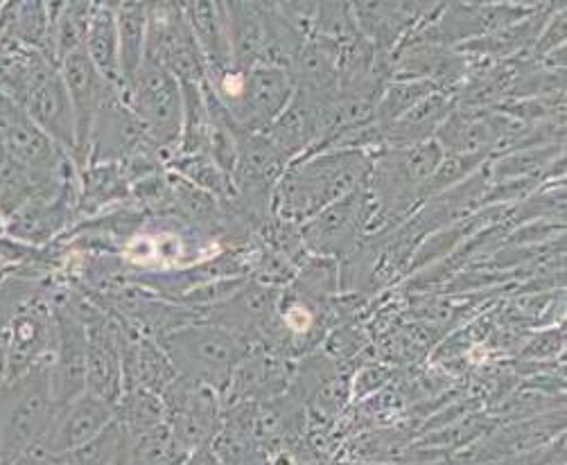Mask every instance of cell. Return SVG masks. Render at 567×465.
<instances>
[{
    "label": "cell",
    "instance_id": "1",
    "mask_svg": "<svg viewBox=\"0 0 567 465\" xmlns=\"http://www.w3.org/2000/svg\"><path fill=\"white\" fill-rule=\"evenodd\" d=\"M373 156L362 149H326L303 156L274 190V217L301 226L330 204L367 186Z\"/></svg>",
    "mask_w": 567,
    "mask_h": 465
},
{
    "label": "cell",
    "instance_id": "2",
    "mask_svg": "<svg viewBox=\"0 0 567 465\" xmlns=\"http://www.w3.org/2000/svg\"><path fill=\"white\" fill-rule=\"evenodd\" d=\"M156 341L179 378L204 384L221 397L229 391L238 366L256 348L206 317H197L169 330L156 337Z\"/></svg>",
    "mask_w": 567,
    "mask_h": 465
},
{
    "label": "cell",
    "instance_id": "3",
    "mask_svg": "<svg viewBox=\"0 0 567 465\" xmlns=\"http://www.w3.org/2000/svg\"><path fill=\"white\" fill-rule=\"evenodd\" d=\"M443 161V149L432 138L412 147H386L371 161L367 190L375 206L373 230L395 221L425 199L427 184Z\"/></svg>",
    "mask_w": 567,
    "mask_h": 465
},
{
    "label": "cell",
    "instance_id": "4",
    "mask_svg": "<svg viewBox=\"0 0 567 465\" xmlns=\"http://www.w3.org/2000/svg\"><path fill=\"white\" fill-rule=\"evenodd\" d=\"M60 404L52 393L50 360L12 378L0 389V465L32 454Z\"/></svg>",
    "mask_w": 567,
    "mask_h": 465
},
{
    "label": "cell",
    "instance_id": "5",
    "mask_svg": "<svg viewBox=\"0 0 567 465\" xmlns=\"http://www.w3.org/2000/svg\"><path fill=\"white\" fill-rule=\"evenodd\" d=\"M123 100L163 154L179 149L184 134V86L173 73L145 60L127 84Z\"/></svg>",
    "mask_w": 567,
    "mask_h": 465
},
{
    "label": "cell",
    "instance_id": "6",
    "mask_svg": "<svg viewBox=\"0 0 567 465\" xmlns=\"http://www.w3.org/2000/svg\"><path fill=\"white\" fill-rule=\"evenodd\" d=\"M0 138L8 149V163L41 186L64 184L80 172L78 163L6 95H0Z\"/></svg>",
    "mask_w": 567,
    "mask_h": 465
},
{
    "label": "cell",
    "instance_id": "7",
    "mask_svg": "<svg viewBox=\"0 0 567 465\" xmlns=\"http://www.w3.org/2000/svg\"><path fill=\"white\" fill-rule=\"evenodd\" d=\"M375 206L364 188L330 204L299 226L306 251L319 258H347L355 254L367 232H373Z\"/></svg>",
    "mask_w": 567,
    "mask_h": 465
},
{
    "label": "cell",
    "instance_id": "8",
    "mask_svg": "<svg viewBox=\"0 0 567 465\" xmlns=\"http://www.w3.org/2000/svg\"><path fill=\"white\" fill-rule=\"evenodd\" d=\"M145 60L173 73L182 84H206L208 69L182 3H150Z\"/></svg>",
    "mask_w": 567,
    "mask_h": 465
},
{
    "label": "cell",
    "instance_id": "9",
    "mask_svg": "<svg viewBox=\"0 0 567 465\" xmlns=\"http://www.w3.org/2000/svg\"><path fill=\"white\" fill-rule=\"evenodd\" d=\"M165 425L177 441L193 454L210 445L221 427L224 402L213 389L177 378L163 393Z\"/></svg>",
    "mask_w": 567,
    "mask_h": 465
},
{
    "label": "cell",
    "instance_id": "10",
    "mask_svg": "<svg viewBox=\"0 0 567 465\" xmlns=\"http://www.w3.org/2000/svg\"><path fill=\"white\" fill-rule=\"evenodd\" d=\"M116 423V406L91 391L62 404L50 421L39 447L32 454L60 461Z\"/></svg>",
    "mask_w": 567,
    "mask_h": 465
},
{
    "label": "cell",
    "instance_id": "11",
    "mask_svg": "<svg viewBox=\"0 0 567 465\" xmlns=\"http://www.w3.org/2000/svg\"><path fill=\"white\" fill-rule=\"evenodd\" d=\"M292 95L295 82L290 71L262 62L247 71L243 97L226 111V115L243 132H267L278 115L288 108Z\"/></svg>",
    "mask_w": 567,
    "mask_h": 465
},
{
    "label": "cell",
    "instance_id": "12",
    "mask_svg": "<svg viewBox=\"0 0 567 465\" xmlns=\"http://www.w3.org/2000/svg\"><path fill=\"white\" fill-rule=\"evenodd\" d=\"M86 323L66 306H54V348L50 355V378L56 404H66L86 393L89 369Z\"/></svg>",
    "mask_w": 567,
    "mask_h": 465
},
{
    "label": "cell",
    "instance_id": "13",
    "mask_svg": "<svg viewBox=\"0 0 567 465\" xmlns=\"http://www.w3.org/2000/svg\"><path fill=\"white\" fill-rule=\"evenodd\" d=\"M60 75L64 80V86L73 104L75 138H78V169L82 172L89 161L91 134L100 111L106 106V102H111L113 97H118L123 93L113 89L95 71L84 50L66 56V60L60 64Z\"/></svg>",
    "mask_w": 567,
    "mask_h": 465
},
{
    "label": "cell",
    "instance_id": "14",
    "mask_svg": "<svg viewBox=\"0 0 567 465\" xmlns=\"http://www.w3.org/2000/svg\"><path fill=\"white\" fill-rule=\"evenodd\" d=\"M82 321L86 323L89 337L86 391L116 406L125 393L121 319L116 314L95 308Z\"/></svg>",
    "mask_w": 567,
    "mask_h": 465
},
{
    "label": "cell",
    "instance_id": "15",
    "mask_svg": "<svg viewBox=\"0 0 567 465\" xmlns=\"http://www.w3.org/2000/svg\"><path fill=\"white\" fill-rule=\"evenodd\" d=\"M360 34L375 48L378 54L389 56L405 43L412 32L434 19L439 6L425 3H351Z\"/></svg>",
    "mask_w": 567,
    "mask_h": 465
},
{
    "label": "cell",
    "instance_id": "16",
    "mask_svg": "<svg viewBox=\"0 0 567 465\" xmlns=\"http://www.w3.org/2000/svg\"><path fill=\"white\" fill-rule=\"evenodd\" d=\"M21 108L28 118L78 163L75 115L69 91L60 75V66H50L32 86Z\"/></svg>",
    "mask_w": 567,
    "mask_h": 465
},
{
    "label": "cell",
    "instance_id": "17",
    "mask_svg": "<svg viewBox=\"0 0 567 465\" xmlns=\"http://www.w3.org/2000/svg\"><path fill=\"white\" fill-rule=\"evenodd\" d=\"M121 319V317H118ZM121 348H123V378L125 391L147 389L163 393L179 375L167 360L161 343L121 319Z\"/></svg>",
    "mask_w": 567,
    "mask_h": 465
},
{
    "label": "cell",
    "instance_id": "18",
    "mask_svg": "<svg viewBox=\"0 0 567 465\" xmlns=\"http://www.w3.org/2000/svg\"><path fill=\"white\" fill-rule=\"evenodd\" d=\"M10 348V380L50 360L54 348V310L25 308L6 326Z\"/></svg>",
    "mask_w": 567,
    "mask_h": 465
},
{
    "label": "cell",
    "instance_id": "19",
    "mask_svg": "<svg viewBox=\"0 0 567 465\" xmlns=\"http://www.w3.org/2000/svg\"><path fill=\"white\" fill-rule=\"evenodd\" d=\"M457 97L452 93L436 91L419 102L410 113H405L401 121L380 130L382 145L386 147H412L427 143L436 136L439 127L445 123L447 115L455 111Z\"/></svg>",
    "mask_w": 567,
    "mask_h": 465
},
{
    "label": "cell",
    "instance_id": "20",
    "mask_svg": "<svg viewBox=\"0 0 567 465\" xmlns=\"http://www.w3.org/2000/svg\"><path fill=\"white\" fill-rule=\"evenodd\" d=\"M184 17L190 25V32L204 54L208 73L224 71L234 66L229 30H226L224 3H206V0H195V3H182Z\"/></svg>",
    "mask_w": 567,
    "mask_h": 465
},
{
    "label": "cell",
    "instance_id": "21",
    "mask_svg": "<svg viewBox=\"0 0 567 465\" xmlns=\"http://www.w3.org/2000/svg\"><path fill=\"white\" fill-rule=\"evenodd\" d=\"M50 34L52 19L48 3H3V12H0V41L37 50L52 62Z\"/></svg>",
    "mask_w": 567,
    "mask_h": 465
},
{
    "label": "cell",
    "instance_id": "22",
    "mask_svg": "<svg viewBox=\"0 0 567 465\" xmlns=\"http://www.w3.org/2000/svg\"><path fill=\"white\" fill-rule=\"evenodd\" d=\"M84 52L95 66V71L116 91L125 93V80L121 69V45H118V30L116 17H113V3H97L93 14Z\"/></svg>",
    "mask_w": 567,
    "mask_h": 465
},
{
    "label": "cell",
    "instance_id": "23",
    "mask_svg": "<svg viewBox=\"0 0 567 465\" xmlns=\"http://www.w3.org/2000/svg\"><path fill=\"white\" fill-rule=\"evenodd\" d=\"M234 66L251 69L265 62V25L260 3H224Z\"/></svg>",
    "mask_w": 567,
    "mask_h": 465
},
{
    "label": "cell",
    "instance_id": "24",
    "mask_svg": "<svg viewBox=\"0 0 567 465\" xmlns=\"http://www.w3.org/2000/svg\"><path fill=\"white\" fill-rule=\"evenodd\" d=\"M52 19L50 54L52 62L60 66L69 54L84 50L86 34L97 10V3H48Z\"/></svg>",
    "mask_w": 567,
    "mask_h": 465
},
{
    "label": "cell",
    "instance_id": "25",
    "mask_svg": "<svg viewBox=\"0 0 567 465\" xmlns=\"http://www.w3.org/2000/svg\"><path fill=\"white\" fill-rule=\"evenodd\" d=\"M113 17H116L121 69L127 89V84L134 80V75L145 62L150 3H113Z\"/></svg>",
    "mask_w": 567,
    "mask_h": 465
},
{
    "label": "cell",
    "instance_id": "26",
    "mask_svg": "<svg viewBox=\"0 0 567 465\" xmlns=\"http://www.w3.org/2000/svg\"><path fill=\"white\" fill-rule=\"evenodd\" d=\"M130 177L121 163H91L80 172L82 208H100L130 195Z\"/></svg>",
    "mask_w": 567,
    "mask_h": 465
},
{
    "label": "cell",
    "instance_id": "27",
    "mask_svg": "<svg viewBox=\"0 0 567 465\" xmlns=\"http://www.w3.org/2000/svg\"><path fill=\"white\" fill-rule=\"evenodd\" d=\"M127 454L130 465H184L190 456L165 423L143 434L127 436Z\"/></svg>",
    "mask_w": 567,
    "mask_h": 465
},
{
    "label": "cell",
    "instance_id": "28",
    "mask_svg": "<svg viewBox=\"0 0 567 465\" xmlns=\"http://www.w3.org/2000/svg\"><path fill=\"white\" fill-rule=\"evenodd\" d=\"M116 423L127 436L143 434L156 425L165 423L163 400L158 393L147 389H130L116 404Z\"/></svg>",
    "mask_w": 567,
    "mask_h": 465
},
{
    "label": "cell",
    "instance_id": "29",
    "mask_svg": "<svg viewBox=\"0 0 567 465\" xmlns=\"http://www.w3.org/2000/svg\"><path fill=\"white\" fill-rule=\"evenodd\" d=\"M439 89L430 82H416V80H391L375 106V118L373 123L384 130L401 121L405 113H410L419 102H423L427 95L436 93Z\"/></svg>",
    "mask_w": 567,
    "mask_h": 465
},
{
    "label": "cell",
    "instance_id": "30",
    "mask_svg": "<svg viewBox=\"0 0 567 465\" xmlns=\"http://www.w3.org/2000/svg\"><path fill=\"white\" fill-rule=\"evenodd\" d=\"M127 445V434L118 423H111L95 438L60 458L66 465H116Z\"/></svg>",
    "mask_w": 567,
    "mask_h": 465
},
{
    "label": "cell",
    "instance_id": "31",
    "mask_svg": "<svg viewBox=\"0 0 567 465\" xmlns=\"http://www.w3.org/2000/svg\"><path fill=\"white\" fill-rule=\"evenodd\" d=\"M10 380V348H8V332L0 328V389Z\"/></svg>",
    "mask_w": 567,
    "mask_h": 465
},
{
    "label": "cell",
    "instance_id": "32",
    "mask_svg": "<svg viewBox=\"0 0 567 465\" xmlns=\"http://www.w3.org/2000/svg\"><path fill=\"white\" fill-rule=\"evenodd\" d=\"M184 465H219V463L215 461V456L210 454V450L204 447V450H199V452H193Z\"/></svg>",
    "mask_w": 567,
    "mask_h": 465
},
{
    "label": "cell",
    "instance_id": "33",
    "mask_svg": "<svg viewBox=\"0 0 567 465\" xmlns=\"http://www.w3.org/2000/svg\"><path fill=\"white\" fill-rule=\"evenodd\" d=\"M10 465H54V461L45 458V456H39V454H28V456H21L19 461L10 463Z\"/></svg>",
    "mask_w": 567,
    "mask_h": 465
},
{
    "label": "cell",
    "instance_id": "34",
    "mask_svg": "<svg viewBox=\"0 0 567 465\" xmlns=\"http://www.w3.org/2000/svg\"><path fill=\"white\" fill-rule=\"evenodd\" d=\"M6 167H8V149H6L3 138H0V174L6 172Z\"/></svg>",
    "mask_w": 567,
    "mask_h": 465
},
{
    "label": "cell",
    "instance_id": "35",
    "mask_svg": "<svg viewBox=\"0 0 567 465\" xmlns=\"http://www.w3.org/2000/svg\"><path fill=\"white\" fill-rule=\"evenodd\" d=\"M116 465H130V454H127V445H125V450H123L121 458L116 461Z\"/></svg>",
    "mask_w": 567,
    "mask_h": 465
},
{
    "label": "cell",
    "instance_id": "36",
    "mask_svg": "<svg viewBox=\"0 0 567 465\" xmlns=\"http://www.w3.org/2000/svg\"><path fill=\"white\" fill-rule=\"evenodd\" d=\"M3 258H6V254H3V251H0V265H3Z\"/></svg>",
    "mask_w": 567,
    "mask_h": 465
},
{
    "label": "cell",
    "instance_id": "37",
    "mask_svg": "<svg viewBox=\"0 0 567 465\" xmlns=\"http://www.w3.org/2000/svg\"><path fill=\"white\" fill-rule=\"evenodd\" d=\"M54 465H66L64 461H54Z\"/></svg>",
    "mask_w": 567,
    "mask_h": 465
}]
</instances>
